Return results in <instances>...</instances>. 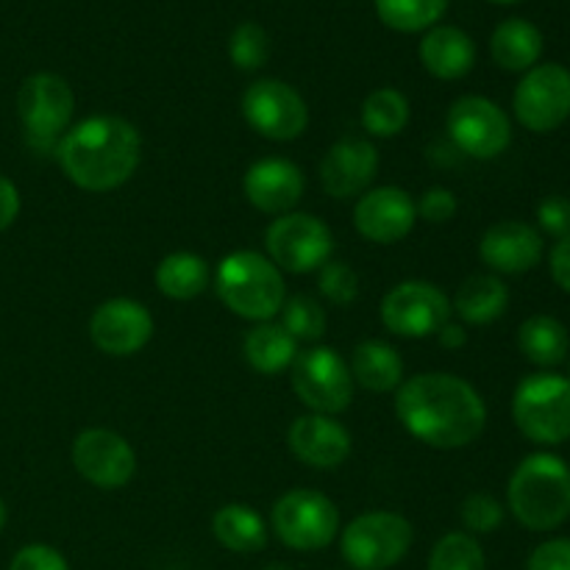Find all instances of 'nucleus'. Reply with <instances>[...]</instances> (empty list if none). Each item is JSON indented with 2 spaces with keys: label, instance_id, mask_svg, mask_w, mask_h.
<instances>
[{
  "label": "nucleus",
  "instance_id": "f257e3e1",
  "mask_svg": "<svg viewBox=\"0 0 570 570\" xmlns=\"http://www.w3.org/2000/svg\"><path fill=\"white\" fill-rule=\"evenodd\" d=\"M401 426L429 449L454 451L476 443L488 426V406L473 384L454 373H417L395 393Z\"/></svg>",
  "mask_w": 570,
  "mask_h": 570
},
{
  "label": "nucleus",
  "instance_id": "f03ea898",
  "mask_svg": "<svg viewBox=\"0 0 570 570\" xmlns=\"http://www.w3.org/2000/svg\"><path fill=\"white\" fill-rule=\"evenodd\" d=\"M56 159L78 189L111 193L137 173L142 137L122 117L95 115L67 128L56 145Z\"/></svg>",
  "mask_w": 570,
  "mask_h": 570
},
{
  "label": "nucleus",
  "instance_id": "7ed1b4c3",
  "mask_svg": "<svg viewBox=\"0 0 570 570\" xmlns=\"http://www.w3.org/2000/svg\"><path fill=\"white\" fill-rule=\"evenodd\" d=\"M510 512L532 532H551L570 518V468L554 454H532L507 484Z\"/></svg>",
  "mask_w": 570,
  "mask_h": 570
},
{
  "label": "nucleus",
  "instance_id": "20e7f679",
  "mask_svg": "<svg viewBox=\"0 0 570 570\" xmlns=\"http://www.w3.org/2000/svg\"><path fill=\"white\" fill-rule=\"evenodd\" d=\"M215 293L232 315L250 323L273 321L287 301L284 273L256 250L223 256L215 273Z\"/></svg>",
  "mask_w": 570,
  "mask_h": 570
},
{
  "label": "nucleus",
  "instance_id": "39448f33",
  "mask_svg": "<svg viewBox=\"0 0 570 570\" xmlns=\"http://www.w3.org/2000/svg\"><path fill=\"white\" fill-rule=\"evenodd\" d=\"M512 417L532 443H566L570 440V382L549 371L527 376L512 395Z\"/></svg>",
  "mask_w": 570,
  "mask_h": 570
},
{
  "label": "nucleus",
  "instance_id": "423d86ee",
  "mask_svg": "<svg viewBox=\"0 0 570 570\" xmlns=\"http://www.w3.org/2000/svg\"><path fill=\"white\" fill-rule=\"evenodd\" d=\"M415 529L399 512L373 510L354 518L340 534L343 560L354 570H390L412 549Z\"/></svg>",
  "mask_w": 570,
  "mask_h": 570
},
{
  "label": "nucleus",
  "instance_id": "0eeeda50",
  "mask_svg": "<svg viewBox=\"0 0 570 570\" xmlns=\"http://www.w3.org/2000/svg\"><path fill=\"white\" fill-rule=\"evenodd\" d=\"M293 390L301 404L315 415H340L354 401V379L343 356L328 345L298 351L293 367Z\"/></svg>",
  "mask_w": 570,
  "mask_h": 570
},
{
  "label": "nucleus",
  "instance_id": "6e6552de",
  "mask_svg": "<svg viewBox=\"0 0 570 570\" xmlns=\"http://www.w3.org/2000/svg\"><path fill=\"white\" fill-rule=\"evenodd\" d=\"M271 527L287 549L321 551L337 538L340 510L328 495L298 488L273 504Z\"/></svg>",
  "mask_w": 570,
  "mask_h": 570
},
{
  "label": "nucleus",
  "instance_id": "1a4fd4ad",
  "mask_svg": "<svg viewBox=\"0 0 570 570\" xmlns=\"http://www.w3.org/2000/svg\"><path fill=\"white\" fill-rule=\"evenodd\" d=\"M267 259L282 273L321 271L334 254V234L321 217L306 212H289L276 217L265 234Z\"/></svg>",
  "mask_w": 570,
  "mask_h": 570
},
{
  "label": "nucleus",
  "instance_id": "9d476101",
  "mask_svg": "<svg viewBox=\"0 0 570 570\" xmlns=\"http://www.w3.org/2000/svg\"><path fill=\"white\" fill-rule=\"evenodd\" d=\"M245 122L254 128L259 137L273 142H293L309 126V109L301 98L298 89L278 78H259L243 92Z\"/></svg>",
  "mask_w": 570,
  "mask_h": 570
},
{
  "label": "nucleus",
  "instance_id": "9b49d317",
  "mask_svg": "<svg viewBox=\"0 0 570 570\" xmlns=\"http://www.w3.org/2000/svg\"><path fill=\"white\" fill-rule=\"evenodd\" d=\"M451 142L471 159H495L512 142V122L499 104L482 95H462L445 117Z\"/></svg>",
  "mask_w": 570,
  "mask_h": 570
},
{
  "label": "nucleus",
  "instance_id": "f8f14e48",
  "mask_svg": "<svg viewBox=\"0 0 570 570\" xmlns=\"http://www.w3.org/2000/svg\"><path fill=\"white\" fill-rule=\"evenodd\" d=\"M382 323L395 337L423 340L451 321V298L432 282H401L382 298Z\"/></svg>",
  "mask_w": 570,
  "mask_h": 570
},
{
  "label": "nucleus",
  "instance_id": "ddd939ff",
  "mask_svg": "<svg viewBox=\"0 0 570 570\" xmlns=\"http://www.w3.org/2000/svg\"><path fill=\"white\" fill-rule=\"evenodd\" d=\"M518 122L534 134H549L570 117V72L562 65H534L512 98Z\"/></svg>",
  "mask_w": 570,
  "mask_h": 570
},
{
  "label": "nucleus",
  "instance_id": "4468645a",
  "mask_svg": "<svg viewBox=\"0 0 570 570\" xmlns=\"http://www.w3.org/2000/svg\"><path fill=\"white\" fill-rule=\"evenodd\" d=\"M76 95L56 72H33L17 92V115L33 142H50L70 128Z\"/></svg>",
  "mask_w": 570,
  "mask_h": 570
},
{
  "label": "nucleus",
  "instance_id": "2eb2a0df",
  "mask_svg": "<svg viewBox=\"0 0 570 570\" xmlns=\"http://www.w3.org/2000/svg\"><path fill=\"white\" fill-rule=\"evenodd\" d=\"M72 465L92 488L120 490L137 473V454L131 443L111 429H83L72 443Z\"/></svg>",
  "mask_w": 570,
  "mask_h": 570
},
{
  "label": "nucleus",
  "instance_id": "dca6fc26",
  "mask_svg": "<svg viewBox=\"0 0 570 570\" xmlns=\"http://www.w3.org/2000/svg\"><path fill=\"white\" fill-rule=\"evenodd\" d=\"M154 337V315L134 298L104 301L89 317V340L109 356H134Z\"/></svg>",
  "mask_w": 570,
  "mask_h": 570
},
{
  "label": "nucleus",
  "instance_id": "f3484780",
  "mask_svg": "<svg viewBox=\"0 0 570 570\" xmlns=\"http://www.w3.org/2000/svg\"><path fill=\"white\" fill-rule=\"evenodd\" d=\"M417 223V206L406 189L373 187L354 206V226L367 243L395 245L410 237Z\"/></svg>",
  "mask_w": 570,
  "mask_h": 570
},
{
  "label": "nucleus",
  "instance_id": "a211bd4d",
  "mask_svg": "<svg viewBox=\"0 0 570 570\" xmlns=\"http://www.w3.org/2000/svg\"><path fill=\"white\" fill-rule=\"evenodd\" d=\"M479 259L493 271V276H521L543 259V237L529 223L501 220L482 234Z\"/></svg>",
  "mask_w": 570,
  "mask_h": 570
},
{
  "label": "nucleus",
  "instance_id": "6ab92c4d",
  "mask_svg": "<svg viewBox=\"0 0 570 570\" xmlns=\"http://www.w3.org/2000/svg\"><path fill=\"white\" fill-rule=\"evenodd\" d=\"M245 198L254 209L265 215H289L304 198V173L295 161L267 156V159L254 161L243 178Z\"/></svg>",
  "mask_w": 570,
  "mask_h": 570
},
{
  "label": "nucleus",
  "instance_id": "aec40b11",
  "mask_svg": "<svg viewBox=\"0 0 570 570\" xmlns=\"http://www.w3.org/2000/svg\"><path fill=\"white\" fill-rule=\"evenodd\" d=\"M379 173V150L367 139L345 137L326 150L321 161V184L332 198L345 200L367 193Z\"/></svg>",
  "mask_w": 570,
  "mask_h": 570
},
{
  "label": "nucleus",
  "instance_id": "412c9836",
  "mask_svg": "<svg viewBox=\"0 0 570 570\" xmlns=\"http://www.w3.org/2000/svg\"><path fill=\"white\" fill-rule=\"evenodd\" d=\"M289 451L304 465L317 471H334L351 456V434L340 421L328 415H301L289 426Z\"/></svg>",
  "mask_w": 570,
  "mask_h": 570
},
{
  "label": "nucleus",
  "instance_id": "4be33fe9",
  "mask_svg": "<svg viewBox=\"0 0 570 570\" xmlns=\"http://www.w3.org/2000/svg\"><path fill=\"white\" fill-rule=\"evenodd\" d=\"M421 61L440 81H456L476 65V45L462 28L434 26L421 39Z\"/></svg>",
  "mask_w": 570,
  "mask_h": 570
},
{
  "label": "nucleus",
  "instance_id": "5701e85b",
  "mask_svg": "<svg viewBox=\"0 0 570 570\" xmlns=\"http://www.w3.org/2000/svg\"><path fill=\"white\" fill-rule=\"evenodd\" d=\"M507 306H510V289L493 273L468 276L456 287L454 301H451V312L471 326H488V323L499 321Z\"/></svg>",
  "mask_w": 570,
  "mask_h": 570
},
{
  "label": "nucleus",
  "instance_id": "b1692460",
  "mask_svg": "<svg viewBox=\"0 0 570 570\" xmlns=\"http://www.w3.org/2000/svg\"><path fill=\"white\" fill-rule=\"evenodd\" d=\"M351 379L371 393H393L404 384V360L384 340H365L351 354Z\"/></svg>",
  "mask_w": 570,
  "mask_h": 570
},
{
  "label": "nucleus",
  "instance_id": "393cba45",
  "mask_svg": "<svg viewBox=\"0 0 570 570\" xmlns=\"http://www.w3.org/2000/svg\"><path fill=\"white\" fill-rule=\"evenodd\" d=\"M490 53H493L495 65L501 70L527 72L538 65L540 53H543V33L534 22L512 17V20H504L493 31Z\"/></svg>",
  "mask_w": 570,
  "mask_h": 570
},
{
  "label": "nucleus",
  "instance_id": "a878e982",
  "mask_svg": "<svg viewBox=\"0 0 570 570\" xmlns=\"http://www.w3.org/2000/svg\"><path fill=\"white\" fill-rule=\"evenodd\" d=\"M243 354L256 373L278 376L282 371L293 367L295 356H298V343L289 337V332L282 323L265 321L248 328L243 340Z\"/></svg>",
  "mask_w": 570,
  "mask_h": 570
},
{
  "label": "nucleus",
  "instance_id": "bb28decb",
  "mask_svg": "<svg viewBox=\"0 0 570 570\" xmlns=\"http://www.w3.org/2000/svg\"><path fill=\"white\" fill-rule=\"evenodd\" d=\"M212 534L234 554H256L267 546V523L254 507L226 504L212 518Z\"/></svg>",
  "mask_w": 570,
  "mask_h": 570
},
{
  "label": "nucleus",
  "instance_id": "cd10ccee",
  "mask_svg": "<svg viewBox=\"0 0 570 570\" xmlns=\"http://www.w3.org/2000/svg\"><path fill=\"white\" fill-rule=\"evenodd\" d=\"M154 278L165 298L193 301L206 293V287L212 284V271L204 256L193 254V250H176L156 265Z\"/></svg>",
  "mask_w": 570,
  "mask_h": 570
},
{
  "label": "nucleus",
  "instance_id": "c85d7f7f",
  "mask_svg": "<svg viewBox=\"0 0 570 570\" xmlns=\"http://www.w3.org/2000/svg\"><path fill=\"white\" fill-rule=\"evenodd\" d=\"M518 348L532 365L557 367L568 360L570 337L568 328L551 315H534L518 328Z\"/></svg>",
  "mask_w": 570,
  "mask_h": 570
},
{
  "label": "nucleus",
  "instance_id": "c756f323",
  "mask_svg": "<svg viewBox=\"0 0 570 570\" xmlns=\"http://www.w3.org/2000/svg\"><path fill=\"white\" fill-rule=\"evenodd\" d=\"M410 126V100L395 87H379L362 104V128L373 139L399 137Z\"/></svg>",
  "mask_w": 570,
  "mask_h": 570
},
{
  "label": "nucleus",
  "instance_id": "7c9ffc66",
  "mask_svg": "<svg viewBox=\"0 0 570 570\" xmlns=\"http://www.w3.org/2000/svg\"><path fill=\"white\" fill-rule=\"evenodd\" d=\"M449 9V0H376L379 20L401 33L429 31Z\"/></svg>",
  "mask_w": 570,
  "mask_h": 570
},
{
  "label": "nucleus",
  "instance_id": "2f4dec72",
  "mask_svg": "<svg viewBox=\"0 0 570 570\" xmlns=\"http://www.w3.org/2000/svg\"><path fill=\"white\" fill-rule=\"evenodd\" d=\"M278 315H282L278 323L287 328L289 337H293L295 343H317V340L326 334V309H323L321 301H315L312 295H293V298L284 301Z\"/></svg>",
  "mask_w": 570,
  "mask_h": 570
},
{
  "label": "nucleus",
  "instance_id": "473e14b6",
  "mask_svg": "<svg viewBox=\"0 0 570 570\" xmlns=\"http://www.w3.org/2000/svg\"><path fill=\"white\" fill-rule=\"evenodd\" d=\"M429 570H488V560L473 534L451 532L434 543Z\"/></svg>",
  "mask_w": 570,
  "mask_h": 570
},
{
  "label": "nucleus",
  "instance_id": "72a5a7b5",
  "mask_svg": "<svg viewBox=\"0 0 570 570\" xmlns=\"http://www.w3.org/2000/svg\"><path fill=\"white\" fill-rule=\"evenodd\" d=\"M228 56L237 70H259L271 59V37L259 22H243L228 39Z\"/></svg>",
  "mask_w": 570,
  "mask_h": 570
},
{
  "label": "nucleus",
  "instance_id": "f704fd0d",
  "mask_svg": "<svg viewBox=\"0 0 570 570\" xmlns=\"http://www.w3.org/2000/svg\"><path fill=\"white\" fill-rule=\"evenodd\" d=\"M317 287H321L323 298H328L337 306L354 304V301L360 298V276H356L354 267L345 265V262L328 259L326 265L321 267Z\"/></svg>",
  "mask_w": 570,
  "mask_h": 570
},
{
  "label": "nucleus",
  "instance_id": "c9c22d12",
  "mask_svg": "<svg viewBox=\"0 0 570 570\" xmlns=\"http://www.w3.org/2000/svg\"><path fill=\"white\" fill-rule=\"evenodd\" d=\"M460 518L468 532L493 534L504 523V507L490 493H471L460 507Z\"/></svg>",
  "mask_w": 570,
  "mask_h": 570
},
{
  "label": "nucleus",
  "instance_id": "e433bc0d",
  "mask_svg": "<svg viewBox=\"0 0 570 570\" xmlns=\"http://www.w3.org/2000/svg\"><path fill=\"white\" fill-rule=\"evenodd\" d=\"M417 217L432 226H443V223L454 220V215L460 212V200L451 193L449 187H429L421 198L415 200Z\"/></svg>",
  "mask_w": 570,
  "mask_h": 570
},
{
  "label": "nucleus",
  "instance_id": "4c0bfd02",
  "mask_svg": "<svg viewBox=\"0 0 570 570\" xmlns=\"http://www.w3.org/2000/svg\"><path fill=\"white\" fill-rule=\"evenodd\" d=\"M9 570H70V562L53 546L31 543L17 551Z\"/></svg>",
  "mask_w": 570,
  "mask_h": 570
},
{
  "label": "nucleus",
  "instance_id": "58836bf2",
  "mask_svg": "<svg viewBox=\"0 0 570 570\" xmlns=\"http://www.w3.org/2000/svg\"><path fill=\"white\" fill-rule=\"evenodd\" d=\"M538 223L549 237H570V200L566 195H549L538 206Z\"/></svg>",
  "mask_w": 570,
  "mask_h": 570
},
{
  "label": "nucleus",
  "instance_id": "ea45409f",
  "mask_svg": "<svg viewBox=\"0 0 570 570\" xmlns=\"http://www.w3.org/2000/svg\"><path fill=\"white\" fill-rule=\"evenodd\" d=\"M527 570H570V540H546L529 557Z\"/></svg>",
  "mask_w": 570,
  "mask_h": 570
},
{
  "label": "nucleus",
  "instance_id": "a19ab883",
  "mask_svg": "<svg viewBox=\"0 0 570 570\" xmlns=\"http://www.w3.org/2000/svg\"><path fill=\"white\" fill-rule=\"evenodd\" d=\"M17 215H20V189L14 187V181L0 176V232H6Z\"/></svg>",
  "mask_w": 570,
  "mask_h": 570
},
{
  "label": "nucleus",
  "instance_id": "79ce46f5",
  "mask_svg": "<svg viewBox=\"0 0 570 570\" xmlns=\"http://www.w3.org/2000/svg\"><path fill=\"white\" fill-rule=\"evenodd\" d=\"M551 278L557 282V287L570 293V237L560 239L551 250Z\"/></svg>",
  "mask_w": 570,
  "mask_h": 570
},
{
  "label": "nucleus",
  "instance_id": "37998d69",
  "mask_svg": "<svg viewBox=\"0 0 570 570\" xmlns=\"http://www.w3.org/2000/svg\"><path fill=\"white\" fill-rule=\"evenodd\" d=\"M434 337H438V343L443 345V348H449V351L462 348V345L468 343V332L460 326V323H454V321L445 323V326L440 328V332L434 334Z\"/></svg>",
  "mask_w": 570,
  "mask_h": 570
},
{
  "label": "nucleus",
  "instance_id": "c03bdc74",
  "mask_svg": "<svg viewBox=\"0 0 570 570\" xmlns=\"http://www.w3.org/2000/svg\"><path fill=\"white\" fill-rule=\"evenodd\" d=\"M6 521H9V510H6V504H3V499H0V532H3V527H6Z\"/></svg>",
  "mask_w": 570,
  "mask_h": 570
},
{
  "label": "nucleus",
  "instance_id": "a18cd8bd",
  "mask_svg": "<svg viewBox=\"0 0 570 570\" xmlns=\"http://www.w3.org/2000/svg\"><path fill=\"white\" fill-rule=\"evenodd\" d=\"M265 570H293L289 566H282V562H273V566H267Z\"/></svg>",
  "mask_w": 570,
  "mask_h": 570
},
{
  "label": "nucleus",
  "instance_id": "49530a36",
  "mask_svg": "<svg viewBox=\"0 0 570 570\" xmlns=\"http://www.w3.org/2000/svg\"><path fill=\"white\" fill-rule=\"evenodd\" d=\"M490 3H515V0H490Z\"/></svg>",
  "mask_w": 570,
  "mask_h": 570
},
{
  "label": "nucleus",
  "instance_id": "de8ad7c7",
  "mask_svg": "<svg viewBox=\"0 0 570 570\" xmlns=\"http://www.w3.org/2000/svg\"><path fill=\"white\" fill-rule=\"evenodd\" d=\"M566 379L570 382V362H568V376H566Z\"/></svg>",
  "mask_w": 570,
  "mask_h": 570
}]
</instances>
